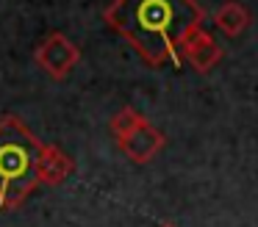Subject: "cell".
<instances>
[{
    "instance_id": "cell-9",
    "label": "cell",
    "mask_w": 258,
    "mask_h": 227,
    "mask_svg": "<svg viewBox=\"0 0 258 227\" xmlns=\"http://www.w3.org/2000/svg\"><path fill=\"white\" fill-rule=\"evenodd\" d=\"M161 227H175V224H161Z\"/></svg>"
},
{
    "instance_id": "cell-5",
    "label": "cell",
    "mask_w": 258,
    "mask_h": 227,
    "mask_svg": "<svg viewBox=\"0 0 258 227\" xmlns=\"http://www.w3.org/2000/svg\"><path fill=\"white\" fill-rule=\"evenodd\" d=\"M178 58L189 61L197 72H211L214 66L219 64V58H222V47L211 39V33L197 28V31H191L189 36L180 42Z\"/></svg>"
},
{
    "instance_id": "cell-3",
    "label": "cell",
    "mask_w": 258,
    "mask_h": 227,
    "mask_svg": "<svg viewBox=\"0 0 258 227\" xmlns=\"http://www.w3.org/2000/svg\"><path fill=\"white\" fill-rule=\"evenodd\" d=\"M34 61L39 64L42 72H47L56 81H64L70 72L78 66L81 61V47L61 31H50L45 39L39 42L34 53Z\"/></svg>"
},
{
    "instance_id": "cell-1",
    "label": "cell",
    "mask_w": 258,
    "mask_h": 227,
    "mask_svg": "<svg viewBox=\"0 0 258 227\" xmlns=\"http://www.w3.org/2000/svg\"><path fill=\"white\" fill-rule=\"evenodd\" d=\"M108 28L119 33L147 66H161L178 58V47L203 22L195 0H114L103 11Z\"/></svg>"
},
{
    "instance_id": "cell-8",
    "label": "cell",
    "mask_w": 258,
    "mask_h": 227,
    "mask_svg": "<svg viewBox=\"0 0 258 227\" xmlns=\"http://www.w3.org/2000/svg\"><path fill=\"white\" fill-rule=\"evenodd\" d=\"M142 122H145V116H142L136 108H131V105H125V108H119L117 114L111 116V125H108V127H111V136L119 141V138L131 136V133H134L136 127L142 125Z\"/></svg>"
},
{
    "instance_id": "cell-7",
    "label": "cell",
    "mask_w": 258,
    "mask_h": 227,
    "mask_svg": "<svg viewBox=\"0 0 258 227\" xmlns=\"http://www.w3.org/2000/svg\"><path fill=\"white\" fill-rule=\"evenodd\" d=\"M250 22H252V14L239 3V0H225V3L214 11V25L230 39L241 36V33L250 28Z\"/></svg>"
},
{
    "instance_id": "cell-2",
    "label": "cell",
    "mask_w": 258,
    "mask_h": 227,
    "mask_svg": "<svg viewBox=\"0 0 258 227\" xmlns=\"http://www.w3.org/2000/svg\"><path fill=\"white\" fill-rule=\"evenodd\" d=\"M39 153L42 141L20 116H0V210H17L39 186Z\"/></svg>"
},
{
    "instance_id": "cell-6",
    "label": "cell",
    "mask_w": 258,
    "mask_h": 227,
    "mask_svg": "<svg viewBox=\"0 0 258 227\" xmlns=\"http://www.w3.org/2000/svg\"><path fill=\"white\" fill-rule=\"evenodd\" d=\"M75 172V161L64 153L58 144H42V153L36 158V177L39 186H58Z\"/></svg>"
},
{
    "instance_id": "cell-4",
    "label": "cell",
    "mask_w": 258,
    "mask_h": 227,
    "mask_svg": "<svg viewBox=\"0 0 258 227\" xmlns=\"http://www.w3.org/2000/svg\"><path fill=\"white\" fill-rule=\"evenodd\" d=\"M117 144H119V149H122V153L128 155L131 161H134V164H150V161L164 149L167 136H164V133L158 130L153 122L145 119L134 133H131V136L119 138Z\"/></svg>"
}]
</instances>
